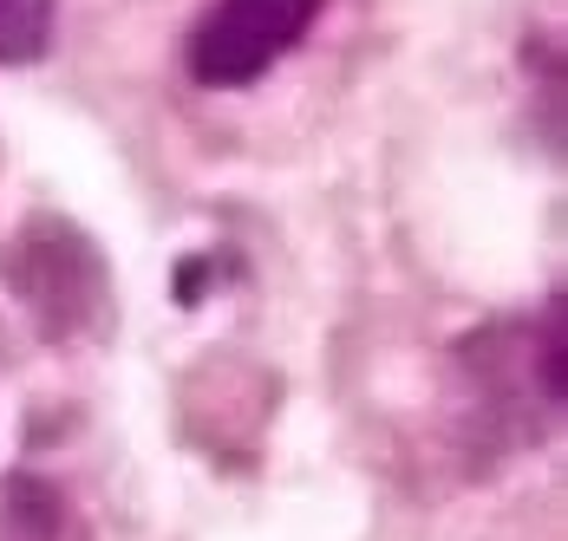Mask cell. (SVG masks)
<instances>
[{"mask_svg": "<svg viewBox=\"0 0 568 541\" xmlns=\"http://www.w3.org/2000/svg\"><path fill=\"white\" fill-rule=\"evenodd\" d=\"M314 0H216L190 33V79L210 92H235L262 79L307 33Z\"/></svg>", "mask_w": 568, "mask_h": 541, "instance_id": "obj_1", "label": "cell"}, {"mask_svg": "<svg viewBox=\"0 0 568 541\" xmlns=\"http://www.w3.org/2000/svg\"><path fill=\"white\" fill-rule=\"evenodd\" d=\"M0 541H79L53 489L13 483L7 489V516H0Z\"/></svg>", "mask_w": 568, "mask_h": 541, "instance_id": "obj_2", "label": "cell"}, {"mask_svg": "<svg viewBox=\"0 0 568 541\" xmlns=\"http://www.w3.org/2000/svg\"><path fill=\"white\" fill-rule=\"evenodd\" d=\"M53 33V0H0V59H33L47 53Z\"/></svg>", "mask_w": 568, "mask_h": 541, "instance_id": "obj_3", "label": "cell"}]
</instances>
